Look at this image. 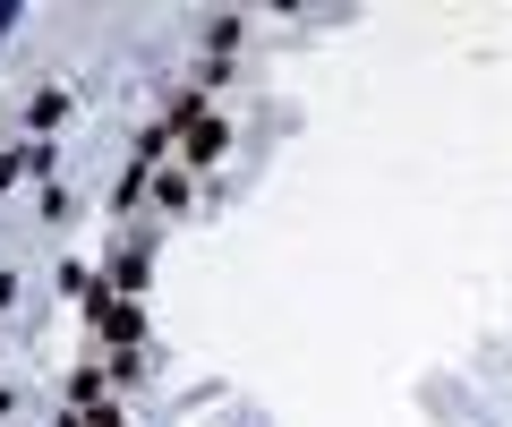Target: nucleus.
<instances>
[{
	"label": "nucleus",
	"mask_w": 512,
	"mask_h": 427,
	"mask_svg": "<svg viewBox=\"0 0 512 427\" xmlns=\"http://www.w3.org/2000/svg\"><path fill=\"white\" fill-rule=\"evenodd\" d=\"M222 146H231V129H222V120H197V129H188V163H214Z\"/></svg>",
	"instance_id": "nucleus-1"
}]
</instances>
